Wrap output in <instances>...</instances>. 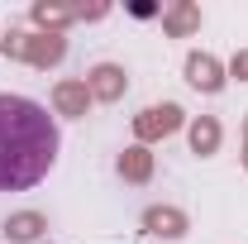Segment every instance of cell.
<instances>
[{"label": "cell", "instance_id": "1", "mask_svg": "<svg viewBox=\"0 0 248 244\" xmlns=\"http://www.w3.org/2000/svg\"><path fill=\"white\" fill-rule=\"evenodd\" d=\"M62 134L48 105L0 91V192H29L58 163Z\"/></svg>", "mask_w": 248, "mask_h": 244}]
</instances>
